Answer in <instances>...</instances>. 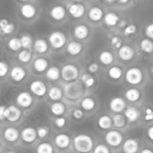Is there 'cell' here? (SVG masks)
<instances>
[{
  "instance_id": "6da1fadb",
  "label": "cell",
  "mask_w": 153,
  "mask_h": 153,
  "mask_svg": "<svg viewBox=\"0 0 153 153\" xmlns=\"http://www.w3.org/2000/svg\"><path fill=\"white\" fill-rule=\"evenodd\" d=\"M74 146L79 152L87 153L92 149L94 142L92 138L87 134H79L73 140Z\"/></svg>"
},
{
  "instance_id": "7a4b0ae2",
  "label": "cell",
  "mask_w": 153,
  "mask_h": 153,
  "mask_svg": "<svg viewBox=\"0 0 153 153\" xmlns=\"http://www.w3.org/2000/svg\"><path fill=\"white\" fill-rule=\"evenodd\" d=\"M66 97L70 100H76L82 97L84 93V88L79 82H72L65 86L64 88Z\"/></svg>"
},
{
  "instance_id": "3957f363",
  "label": "cell",
  "mask_w": 153,
  "mask_h": 153,
  "mask_svg": "<svg viewBox=\"0 0 153 153\" xmlns=\"http://www.w3.org/2000/svg\"><path fill=\"white\" fill-rule=\"evenodd\" d=\"M61 76L64 80L73 82L79 76V70L73 64H67L61 70Z\"/></svg>"
},
{
  "instance_id": "277c9868",
  "label": "cell",
  "mask_w": 153,
  "mask_h": 153,
  "mask_svg": "<svg viewBox=\"0 0 153 153\" xmlns=\"http://www.w3.org/2000/svg\"><path fill=\"white\" fill-rule=\"evenodd\" d=\"M126 79L131 85H138L143 80V73L137 67H132L127 70Z\"/></svg>"
},
{
  "instance_id": "5b68a950",
  "label": "cell",
  "mask_w": 153,
  "mask_h": 153,
  "mask_svg": "<svg viewBox=\"0 0 153 153\" xmlns=\"http://www.w3.org/2000/svg\"><path fill=\"white\" fill-rule=\"evenodd\" d=\"M49 43L54 48L59 49V48L64 46L67 39H66L64 33L61 32V31H54L49 36Z\"/></svg>"
},
{
  "instance_id": "8992f818",
  "label": "cell",
  "mask_w": 153,
  "mask_h": 153,
  "mask_svg": "<svg viewBox=\"0 0 153 153\" xmlns=\"http://www.w3.org/2000/svg\"><path fill=\"white\" fill-rule=\"evenodd\" d=\"M105 140L109 145L112 146H117L121 143L123 140V136L120 132L117 131H108L105 135Z\"/></svg>"
},
{
  "instance_id": "52a82bcc",
  "label": "cell",
  "mask_w": 153,
  "mask_h": 153,
  "mask_svg": "<svg viewBox=\"0 0 153 153\" xmlns=\"http://www.w3.org/2000/svg\"><path fill=\"white\" fill-rule=\"evenodd\" d=\"M21 116V111L18 108L14 105H10L6 108L4 113V118L9 122H16L19 119Z\"/></svg>"
},
{
  "instance_id": "ba28073f",
  "label": "cell",
  "mask_w": 153,
  "mask_h": 153,
  "mask_svg": "<svg viewBox=\"0 0 153 153\" xmlns=\"http://www.w3.org/2000/svg\"><path fill=\"white\" fill-rule=\"evenodd\" d=\"M31 92L38 97H43L46 93V87L43 82L39 80L34 81L30 85Z\"/></svg>"
},
{
  "instance_id": "9c48e42d",
  "label": "cell",
  "mask_w": 153,
  "mask_h": 153,
  "mask_svg": "<svg viewBox=\"0 0 153 153\" xmlns=\"http://www.w3.org/2000/svg\"><path fill=\"white\" fill-rule=\"evenodd\" d=\"M22 139L26 143H32L36 140L37 136V132L34 128L28 127L24 128L21 133Z\"/></svg>"
},
{
  "instance_id": "30bf717a",
  "label": "cell",
  "mask_w": 153,
  "mask_h": 153,
  "mask_svg": "<svg viewBox=\"0 0 153 153\" xmlns=\"http://www.w3.org/2000/svg\"><path fill=\"white\" fill-rule=\"evenodd\" d=\"M32 97L28 92H22L16 97V102L23 108H28L32 103Z\"/></svg>"
},
{
  "instance_id": "8fae6325",
  "label": "cell",
  "mask_w": 153,
  "mask_h": 153,
  "mask_svg": "<svg viewBox=\"0 0 153 153\" xmlns=\"http://www.w3.org/2000/svg\"><path fill=\"white\" fill-rule=\"evenodd\" d=\"M110 108L113 111L121 112L126 108V102L121 97H115L111 100Z\"/></svg>"
},
{
  "instance_id": "7c38bea8",
  "label": "cell",
  "mask_w": 153,
  "mask_h": 153,
  "mask_svg": "<svg viewBox=\"0 0 153 153\" xmlns=\"http://www.w3.org/2000/svg\"><path fill=\"white\" fill-rule=\"evenodd\" d=\"M119 56L124 61H129L134 57V50L129 46H123L119 49Z\"/></svg>"
},
{
  "instance_id": "4fadbf2b",
  "label": "cell",
  "mask_w": 153,
  "mask_h": 153,
  "mask_svg": "<svg viewBox=\"0 0 153 153\" xmlns=\"http://www.w3.org/2000/svg\"><path fill=\"white\" fill-rule=\"evenodd\" d=\"M123 149L125 153H136L138 150V143L134 139H128L124 143Z\"/></svg>"
},
{
  "instance_id": "5bb4252c",
  "label": "cell",
  "mask_w": 153,
  "mask_h": 153,
  "mask_svg": "<svg viewBox=\"0 0 153 153\" xmlns=\"http://www.w3.org/2000/svg\"><path fill=\"white\" fill-rule=\"evenodd\" d=\"M70 13L73 17L79 18L82 17L85 13V7L82 4L75 3L70 7Z\"/></svg>"
},
{
  "instance_id": "9a60e30c",
  "label": "cell",
  "mask_w": 153,
  "mask_h": 153,
  "mask_svg": "<svg viewBox=\"0 0 153 153\" xmlns=\"http://www.w3.org/2000/svg\"><path fill=\"white\" fill-rule=\"evenodd\" d=\"M55 142L57 146L61 148V149H64V148H67L70 145V139L67 134H60L55 137Z\"/></svg>"
},
{
  "instance_id": "2e32d148",
  "label": "cell",
  "mask_w": 153,
  "mask_h": 153,
  "mask_svg": "<svg viewBox=\"0 0 153 153\" xmlns=\"http://www.w3.org/2000/svg\"><path fill=\"white\" fill-rule=\"evenodd\" d=\"M66 11L64 7L62 6H55L51 10L50 15L55 20H61L64 18Z\"/></svg>"
},
{
  "instance_id": "e0dca14e",
  "label": "cell",
  "mask_w": 153,
  "mask_h": 153,
  "mask_svg": "<svg viewBox=\"0 0 153 153\" xmlns=\"http://www.w3.org/2000/svg\"><path fill=\"white\" fill-rule=\"evenodd\" d=\"M10 76L16 82H20L25 78V71L20 67H14L11 70Z\"/></svg>"
},
{
  "instance_id": "ac0fdd59",
  "label": "cell",
  "mask_w": 153,
  "mask_h": 153,
  "mask_svg": "<svg viewBox=\"0 0 153 153\" xmlns=\"http://www.w3.org/2000/svg\"><path fill=\"white\" fill-rule=\"evenodd\" d=\"M21 13L22 16H25V18H32L36 13V9L34 6L31 4H23L21 7Z\"/></svg>"
},
{
  "instance_id": "d6986e66",
  "label": "cell",
  "mask_w": 153,
  "mask_h": 153,
  "mask_svg": "<svg viewBox=\"0 0 153 153\" xmlns=\"http://www.w3.org/2000/svg\"><path fill=\"white\" fill-rule=\"evenodd\" d=\"M4 138L9 142H14L16 141L19 137V132L17 130L14 128H7L4 130Z\"/></svg>"
},
{
  "instance_id": "ffe728a7",
  "label": "cell",
  "mask_w": 153,
  "mask_h": 153,
  "mask_svg": "<svg viewBox=\"0 0 153 153\" xmlns=\"http://www.w3.org/2000/svg\"><path fill=\"white\" fill-rule=\"evenodd\" d=\"M88 28L85 25H79L75 28L74 34L77 38L79 39H85L88 35Z\"/></svg>"
},
{
  "instance_id": "44dd1931",
  "label": "cell",
  "mask_w": 153,
  "mask_h": 153,
  "mask_svg": "<svg viewBox=\"0 0 153 153\" xmlns=\"http://www.w3.org/2000/svg\"><path fill=\"white\" fill-rule=\"evenodd\" d=\"M140 112L136 108L128 107L126 110V117L130 122H134L138 119Z\"/></svg>"
},
{
  "instance_id": "7402d4cb",
  "label": "cell",
  "mask_w": 153,
  "mask_h": 153,
  "mask_svg": "<svg viewBox=\"0 0 153 153\" xmlns=\"http://www.w3.org/2000/svg\"><path fill=\"white\" fill-rule=\"evenodd\" d=\"M82 50V46L80 43L73 41L70 42L67 46V52L72 55H79Z\"/></svg>"
},
{
  "instance_id": "603a6c76",
  "label": "cell",
  "mask_w": 153,
  "mask_h": 153,
  "mask_svg": "<svg viewBox=\"0 0 153 153\" xmlns=\"http://www.w3.org/2000/svg\"><path fill=\"white\" fill-rule=\"evenodd\" d=\"M89 17L93 21H99L102 19L103 15L102 10L99 7H94L89 10Z\"/></svg>"
},
{
  "instance_id": "cb8c5ba5",
  "label": "cell",
  "mask_w": 153,
  "mask_h": 153,
  "mask_svg": "<svg viewBox=\"0 0 153 153\" xmlns=\"http://www.w3.org/2000/svg\"><path fill=\"white\" fill-rule=\"evenodd\" d=\"M98 125L102 129H108V128H111L112 125L111 118L107 115L100 117L98 120Z\"/></svg>"
},
{
  "instance_id": "d4e9b609",
  "label": "cell",
  "mask_w": 153,
  "mask_h": 153,
  "mask_svg": "<svg viewBox=\"0 0 153 153\" xmlns=\"http://www.w3.org/2000/svg\"><path fill=\"white\" fill-rule=\"evenodd\" d=\"M119 21V17L117 15L113 12H110L108 13L105 16V22L107 25L109 26H113L115 25Z\"/></svg>"
},
{
  "instance_id": "484cf974",
  "label": "cell",
  "mask_w": 153,
  "mask_h": 153,
  "mask_svg": "<svg viewBox=\"0 0 153 153\" xmlns=\"http://www.w3.org/2000/svg\"><path fill=\"white\" fill-rule=\"evenodd\" d=\"M34 49L39 53H44L48 49V44L46 40L38 39L34 42Z\"/></svg>"
},
{
  "instance_id": "4316f807",
  "label": "cell",
  "mask_w": 153,
  "mask_h": 153,
  "mask_svg": "<svg viewBox=\"0 0 153 153\" xmlns=\"http://www.w3.org/2000/svg\"><path fill=\"white\" fill-rule=\"evenodd\" d=\"M100 60L102 64L108 65L113 62L114 56L111 52L109 51H104V52H101V54L100 55Z\"/></svg>"
},
{
  "instance_id": "83f0119b",
  "label": "cell",
  "mask_w": 153,
  "mask_h": 153,
  "mask_svg": "<svg viewBox=\"0 0 153 153\" xmlns=\"http://www.w3.org/2000/svg\"><path fill=\"white\" fill-rule=\"evenodd\" d=\"M48 62L44 58H37L34 62V67L37 72H43L47 68Z\"/></svg>"
},
{
  "instance_id": "f1b7e54d",
  "label": "cell",
  "mask_w": 153,
  "mask_h": 153,
  "mask_svg": "<svg viewBox=\"0 0 153 153\" xmlns=\"http://www.w3.org/2000/svg\"><path fill=\"white\" fill-rule=\"evenodd\" d=\"M126 97L128 100L131 102H135L140 98V92L135 88H131L128 90L126 93Z\"/></svg>"
},
{
  "instance_id": "f546056e",
  "label": "cell",
  "mask_w": 153,
  "mask_h": 153,
  "mask_svg": "<svg viewBox=\"0 0 153 153\" xmlns=\"http://www.w3.org/2000/svg\"><path fill=\"white\" fill-rule=\"evenodd\" d=\"M49 97L53 101L59 100L62 97V91L58 87H53L49 91Z\"/></svg>"
},
{
  "instance_id": "4dcf8cb0",
  "label": "cell",
  "mask_w": 153,
  "mask_h": 153,
  "mask_svg": "<svg viewBox=\"0 0 153 153\" xmlns=\"http://www.w3.org/2000/svg\"><path fill=\"white\" fill-rule=\"evenodd\" d=\"M51 111L55 115H61L65 111V106L61 102H55L51 106Z\"/></svg>"
},
{
  "instance_id": "1f68e13d",
  "label": "cell",
  "mask_w": 153,
  "mask_h": 153,
  "mask_svg": "<svg viewBox=\"0 0 153 153\" xmlns=\"http://www.w3.org/2000/svg\"><path fill=\"white\" fill-rule=\"evenodd\" d=\"M140 48L146 53H151L153 52V42L149 39H143L140 43Z\"/></svg>"
},
{
  "instance_id": "d6a6232c",
  "label": "cell",
  "mask_w": 153,
  "mask_h": 153,
  "mask_svg": "<svg viewBox=\"0 0 153 153\" xmlns=\"http://www.w3.org/2000/svg\"><path fill=\"white\" fill-rule=\"evenodd\" d=\"M37 153H53V147L49 143H41L37 147Z\"/></svg>"
},
{
  "instance_id": "836d02e7",
  "label": "cell",
  "mask_w": 153,
  "mask_h": 153,
  "mask_svg": "<svg viewBox=\"0 0 153 153\" xmlns=\"http://www.w3.org/2000/svg\"><path fill=\"white\" fill-rule=\"evenodd\" d=\"M46 76L49 79L52 81H55L59 78L60 71L58 67H50L46 72Z\"/></svg>"
},
{
  "instance_id": "e575fe53",
  "label": "cell",
  "mask_w": 153,
  "mask_h": 153,
  "mask_svg": "<svg viewBox=\"0 0 153 153\" xmlns=\"http://www.w3.org/2000/svg\"><path fill=\"white\" fill-rule=\"evenodd\" d=\"M82 107L86 111H91L95 107V102L92 98L86 97L82 101Z\"/></svg>"
},
{
  "instance_id": "d590c367",
  "label": "cell",
  "mask_w": 153,
  "mask_h": 153,
  "mask_svg": "<svg viewBox=\"0 0 153 153\" xmlns=\"http://www.w3.org/2000/svg\"><path fill=\"white\" fill-rule=\"evenodd\" d=\"M114 126L117 128H123L126 124V119L122 114H115L112 119Z\"/></svg>"
},
{
  "instance_id": "8d00e7d4",
  "label": "cell",
  "mask_w": 153,
  "mask_h": 153,
  "mask_svg": "<svg viewBox=\"0 0 153 153\" xmlns=\"http://www.w3.org/2000/svg\"><path fill=\"white\" fill-rule=\"evenodd\" d=\"M8 46L11 50H18V49H19L22 46V43H21V40L19 38H16V37L10 39L8 42Z\"/></svg>"
},
{
  "instance_id": "74e56055",
  "label": "cell",
  "mask_w": 153,
  "mask_h": 153,
  "mask_svg": "<svg viewBox=\"0 0 153 153\" xmlns=\"http://www.w3.org/2000/svg\"><path fill=\"white\" fill-rule=\"evenodd\" d=\"M108 75L111 79H118L122 76V70L118 67H112L108 70Z\"/></svg>"
},
{
  "instance_id": "f35d334b",
  "label": "cell",
  "mask_w": 153,
  "mask_h": 153,
  "mask_svg": "<svg viewBox=\"0 0 153 153\" xmlns=\"http://www.w3.org/2000/svg\"><path fill=\"white\" fill-rule=\"evenodd\" d=\"M18 58H19V61L23 63H27L30 61V59L31 58V54L28 49H23L22 51H21L19 53L18 55Z\"/></svg>"
},
{
  "instance_id": "ab89813d",
  "label": "cell",
  "mask_w": 153,
  "mask_h": 153,
  "mask_svg": "<svg viewBox=\"0 0 153 153\" xmlns=\"http://www.w3.org/2000/svg\"><path fill=\"white\" fill-rule=\"evenodd\" d=\"M82 81L83 82V83L85 84V85L88 88H91L94 85V82H95V79L92 77L91 76H90L89 74H85L82 76Z\"/></svg>"
},
{
  "instance_id": "60d3db41",
  "label": "cell",
  "mask_w": 153,
  "mask_h": 153,
  "mask_svg": "<svg viewBox=\"0 0 153 153\" xmlns=\"http://www.w3.org/2000/svg\"><path fill=\"white\" fill-rule=\"evenodd\" d=\"M21 43H22V47L25 49H29L32 45V40L31 37L28 35H24L21 37Z\"/></svg>"
},
{
  "instance_id": "b9f144b4",
  "label": "cell",
  "mask_w": 153,
  "mask_h": 153,
  "mask_svg": "<svg viewBox=\"0 0 153 153\" xmlns=\"http://www.w3.org/2000/svg\"><path fill=\"white\" fill-rule=\"evenodd\" d=\"M37 135L40 137V138H43L46 137L48 134H49V128L47 127H39L37 131Z\"/></svg>"
},
{
  "instance_id": "7bdbcfd3",
  "label": "cell",
  "mask_w": 153,
  "mask_h": 153,
  "mask_svg": "<svg viewBox=\"0 0 153 153\" xmlns=\"http://www.w3.org/2000/svg\"><path fill=\"white\" fill-rule=\"evenodd\" d=\"M94 153H110V152L107 146L103 144H100L95 148Z\"/></svg>"
},
{
  "instance_id": "ee69618b",
  "label": "cell",
  "mask_w": 153,
  "mask_h": 153,
  "mask_svg": "<svg viewBox=\"0 0 153 153\" xmlns=\"http://www.w3.org/2000/svg\"><path fill=\"white\" fill-rule=\"evenodd\" d=\"M13 28H14V26H13V23H7L4 26L1 27V29L4 34H10L12 31H13Z\"/></svg>"
},
{
  "instance_id": "f6af8a7d",
  "label": "cell",
  "mask_w": 153,
  "mask_h": 153,
  "mask_svg": "<svg viewBox=\"0 0 153 153\" xmlns=\"http://www.w3.org/2000/svg\"><path fill=\"white\" fill-rule=\"evenodd\" d=\"M7 70H8V68H7V64H5L3 61L0 62V76L1 77H3L7 74Z\"/></svg>"
},
{
  "instance_id": "bcb514c9",
  "label": "cell",
  "mask_w": 153,
  "mask_h": 153,
  "mask_svg": "<svg viewBox=\"0 0 153 153\" xmlns=\"http://www.w3.org/2000/svg\"><path fill=\"white\" fill-rule=\"evenodd\" d=\"M111 45L116 49L121 48V40L118 37H113L111 39Z\"/></svg>"
},
{
  "instance_id": "7dc6e473",
  "label": "cell",
  "mask_w": 153,
  "mask_h": 153,
  "mask_svg": "<svg viewBox=\"0 0 153 153\" xmlns=\"http://www.w3.org/2000/svg\"><path fill=\"white\" fill-rule=\"evenodd\" d=\"M135 31H136L135 25H128V26L125 28V30H124V34H126V35H130V34H134Z\"/></svg>"
},
{
  "instance_id": "c3c4849f",
  "label": "cell",
  "mask_w": 153,
  "mask_h": 153,
  "mask_svg": "<svg viewBox=\"0 0 153 153\" xmlns=\"http://www.w3.org/2000/svg\"><path fill=\"white\" fill-rule=\"evenodd\" d=\"M145 120L146 121L153 120V110L150 108H146V112H145Z\"/></svg>"
},
{
  "instance_id": "681fc988",
  "label": "cell",
  "mask_w": 153,
  "mask_h": 153,
  "mask_svg": "<svg viewBox=\"0 0 153 153\" xmlns=\"http://www.w3.org/2000/svg\"><path fill=\"white\" fill-rule=\"evenodd\" d=\"M146 34L148 37L153 39V23L149 24L146 28Z\"/></svg>"
},
{
  "instance_id": "f907efd6",
  "label": "cell",
  "mask_w": 153,
  "mask_h": 153,
  "mask_svg": "<svg viewBox=\"0 0 153 153\" xmlns=\"http://www.w3.org/2000/svg\"><path fill=\"white\" fill-rule=\"evenodd\" d=\"M55 123L58 127H59V128H62V127H64V126L65 125L66 120L64 117H58L55 120Z\"/></svg>"
},
{
  "instance_id": "816d5d0a",
  "label": "cell",
  "mask_w": 153,
  "mask_h": 153,
  "mask_svg": "<svg viewBox=\"0 0 153 153\" xmlns=\"http://www.w3.org/2000/svg\"><path fill=\"white\" fill-rule=\"evenodd\" d=\"M73 117H74L76 119H81V118L83 117V112H82V111L80 110V109H77V110H76L73 112Z\"/></svg>"
},
{
  "instance_id": "f5cc1de1",
  "label": "cell",
  "mask_w": 153,
  "mask_h": 153,
  "mask_svg": "<svg viewBox=\"0 0 153 153\" xmlns=\"http://www.w3.org/2000/svg\"><path fill=\"white\" fill-rule=\"evenodd\" d=\"M99 69V66L97 64H91V65L89 66L88 67V70H89L90 72L91 73H96V72Z\"/></svg>"
},
{
  "instance_id": "db71d44e",
  "label": "cell",
  "mask_w": 153,
  "mask_h": 153,
  "mask_svg": "<svg viewBox=\"0 0 153 153\" xmlns=\"http://www.w3.org/2000/svg\"><path fill=\"white\" fill-rule=\"evenodd\" d=\"M7 108H5L4 106H1L0 108V118L1 120H3L4 118V113H5V111Z\"/></svg>"
},
{
  "instance_id": "11a10c76",
  "label": "cell",
  "mask_w": 153,
  "mask_h": 153,
  "mask_svg": "<svg viewBox=\"0 0 153 153\" xmlns=\"http://www.w3.org/2000/svg\"><path fill=\"white\" fill-rule=\"evenodd\" d=\"M147 134L148 136H149V139H151V140H153V126H151L150 128H148Z\"/></svg>"
},
{
  "instance_id": "9f6ffc18",
  "label": "cell",
  "mask_w": 153,
  "mask_h": 153,
  "mask_svg": "<svg viewBox=\"0 0 153 153\" xmlns=\"http://www.w3.org/2000/svg\"><path fill=\"white\" fill-rule=\"evenodd\" d=\"M140 153H153V152L149 149H144L141 151Z\"/></svg>"
},
{
  "instance_id": "6f0895ef",
  "label": "cell",
  "mask_w": 153,
  "mask_h": 153,
  "mask_svg": "<svg viewBox=\"0 0 153 153\" xmlns=\"http://www.w3.org/2000/svg\"><path fill=\"white\" fill-rule=\"evenodd\" d=\"M127 1H118V2H119V3H126V2H127Z\"/></svg>"
},
{
  "instance_id": "680465c9",
  "label": "cell",
  "mask_w": 153,
  "mask_h": 153,
  "mask_svg": "<svg viewBox=\"0 0 153 153\" xmlns=\"http://www.w3.org/2000/svg\"><path fill=\"white\" fill-rule=\"evenodd\" d=\"M152 73H153V67L152 68Z\"/></svg>"
}]
</instances>
